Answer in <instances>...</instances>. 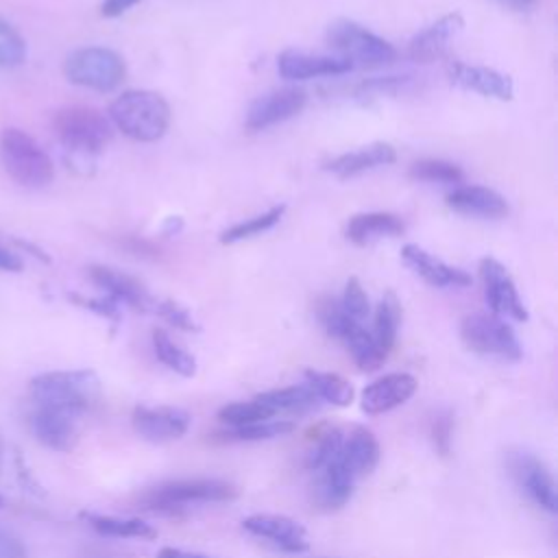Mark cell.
Here are the masks:
<instances>
[{"label":"cell","mask_w":558,"mask_h":558,"mask_svg":"<svg viewBox=\"0 0 558 558\" xmlns=\"http://www.w3.org/2000/svg\"><path fill=\"white\" fill-rule=\"evenodd\" d=\"M35 405L83 414L100 399V379L94 371H50L31 379Z\"/></svg>","instance_id":"obj_1"},{"label":"cell","mask_w":558,"mask_h":558,"mask_svg":"<svg viewBox=\"0 0 558 558\" xmlns=\"http://www.w3.org/2000/svg\"><path fill=\"white\" fill-rule=\"evenodd\" d=\"M109 118L126 137L155 142L168 131L170 107L157 92L129 89L109 105Z\"/></svg>","instance_id":"obj_2"},{"label":"cell","mask_w":558,"mask_h":558,"mask_svg":"<svg viewBox=\"0 0 558 558\" xmlns=\"http://www.w3.org/2000/svg\"><path fill=\"white\" fill-rule=\"evenodd\" d=\"M0 161L4 172L24 187H44L54 179L50 155L35 137L15 126L0 133Z\"/></svg>","instance_id":"obj_3"},{"label":"cell","mask_w":558,"mask_h":558,"mask_svg":"<svg viewBox=\"0 0 558 558\" xmlns=\"http://www.w3.org/2000/svg\"><path fill=\"white\" fill-rule=\"evenodd\" d=\"M316 314L325 331L347 347V351L351 353L360 371L371 373L386 362L388 353L375 342L371 331H366L357 320L344 314V310L340 307V301L331 296H323L316 305Z\"/></svg>","instance_id":"obj_4"},{"label":"cell","mask_w":558,"mask_h":558,"mask_svg":"<svg viewBox=\"0 0 558 558\" xmlns=\"http://www.w3.org/2000/svg\"><path fill=\"white\" fill-rule=\"evenodd\" d=\"M52 129L59 142L74 155L92 157L102 153L111 142L113 129L111 122L94 107L72 105L63 107L52 118Z\"/></svg>","instance_id":"obj_5"},{"label":"cell","mask_w":558,"mask_h":558,"mask_svg":"<svg viewBox=\"0 0 558 558\" xmlns=\"http://www.w3.org/2000/svg\"><path fill=\"white\" fill-rule=\"evenodd\" d=\"M238 497V488L225 480L216 477H194L174 480L159 484L142 495V504L155 512H177L185 504H207V501H231Z\"/></svg>","instance_id":"obj_6"},{"label":"cell","mask_w":558,"mask_h":558,"mask_svg":"<svg viewBox=\"0 0 558 558\" xmlns=\"http://www.w3.org/2000/svg\"><path fill=\"white\" fill-rule=\"evenodd\" d=\"M63 74L74 85L96 92H113L124 81L126 65L116 50L102 46H87L74 50L65 59Z\"/></svg>","instance_id":"obj_7"},{"label":"cell","mask_w":558,"mask_h":558,"mask_svg":"<svg viewBox=\"0 0 558 558\" xmlns=\"http://www.w3.org/2000/svg\"><path fill=\"white\" fill-rule=\"evenodd\" d=\"M327 44L351 65H384L395 61L397 50L357 22L336 20L327 28Z\"/></svg>","instance_id":"obj_8"},{"label":"cell","mask_w":558,"mask_h":558,"mask_svg":"<svg viewBox=\"0 0 558 558\" xmlns=\"http://www.w3.org/2000/svg\"><path fill=\"white\" fill-rule=\"evenodd\" d=\"M460 338L471 351L480 355H495L501 360H519L523 355L512 327L495 314L466 316L460 325Z\"/></svg>","instance_id":"obj_9"},{"label":"cell","mask_w":558,"mask_h":558,"mask_svg":"<svg viewBox=\"0 0 558 558\" xmlns=\"http://www.w3.org/2000/svg\"><path fill=\"white\" fill-rule=\"evenodd\" d=\"M508 469L519 488L545 512H558V493L551 471L534 453L517 449L508 453Z\"/></svg>","instance_id":"obj_10"},{"label":"cell","mask_w":558,"mask_h":558,"mask_svg":"<svg viewBox=\"0 0 558 558\" xmlns=\"http://www.w3.org/2000/svg\"><path fill=\"white\" fill-rule=\"evenodd\" d=\"M133 429L150 442L181 438L192 423L190 412L174 405H137L131 414Z\"/></svg>","instance_id":"obj_11"},{"label":"cell","mask_w":558,"mask_h":558,"mask_svg":"<svg viewBox=\"0 0 558 558\" xmlns=\"http://www.w3.org/2000/svg\"><path fill=\"white\" fill-rule=\"evenodd\" d=\"M480 277L484 281V296L495 316H510L514 320H527V310L514 288L508 270L493 257L480 262Z\"/></svg>","instance_id":"obj_12"},{"label":"cell","mask_w":558,"mask_h":558,"mask_svg":"<svg viewBox=\"0 0 558 558\" xmlns=\"http://www.w3.org/2000/svg\"><path fill=\"white\" fill-rule=\"evenodd\" d=\"M242 527L288 554H301L310 547L305 527L286 514H251L242 521Z\"/></svg>","instance_id":"obj_13"},{"label":"cell","mask_w":558,"mask_h":558,"mask_svg":"<svg viewBox=\"0 0 558 558\" xmlns=\"http://www.w3.org/2000/svg\"><path fill=\"white\" fill-rule=\"evenodd\" d=\"M76 414L35 405V410L28 416L31 434L37 442H41L48 449L54 451H72L78 442V425Z\"/></svg>","instance_id":"obj_14"},{"label":"cell","mask_w":558,"mask_h":558,"mask_svg":"<svg viewBox=\"0 0 558 558\" xmlns=\"http://www.w3.org/2000/svg\"><path fill=\"white\" fill-rule=\"evenodd\" d=\"M305 102H307V94L299 87H283V89L268 92L251 105L246 113V129L262 131L277 122L290 120L296 113H301Z\"/></svg>","instance_id":"obj_15"},{"label":"cell","mask_w":558,"mask_h":558,"mask_svg":"<svg viewBox=\"0 0 558 558\" xmlns=\"http://www.w3.org/2000/svg\"><path fill=\"white\" fill-rule=\"evenodd\" d=\"M416 377L410 373H388L362 390V410L384 414L403 405L416 392Z\"/></svg>","instance_id":"obj_16"},{"label":"cell","mask_w":558,"mask_h":558,"mask_svg":"<svg viewBox=\"0 0 558 558\" xmlns=\"http://www.w3.org/2000/svg\"><path fill=\"white\" fill-rule=\"evenodd\" d=\"M87 275L98 288H102L107 292V296H111L118 303H126L140 312H146V310H150V305H155L148 290L135 277H131L126 272L94 264L87 268Z\"/></svg>","instance_id":"obj_17"},{"label":"cell","mask_w":558,"mask_h":558,"mask_svg":"<svg viewBox=\"0 0 558 558\" xmlns=\"http://www.w3.org/2000/svg\"><path fill=\"white\" fill-rule=\"evenodd\" d=\"M353 484H355L353 473L342 464V460L338 456L336 460L325 464L320 471H316L312 499L325 512L338 510L351 499Z\"/></svg>","instance_id":"obj_18"},{"label":"cell","mask_w":558,"mask_h":558,"mask_svg":"<svg viewBox=\"0 0 558 558\" xmlns=\"http://www.w3.org/2000/svg\"><path fill=\"white\" fill-rule=\"evenodd\" d=\"M462 26H464V22H462L460 13L442 15L438 22L423 28L418 35H414L410 39L408 57L416 63H432V61L440 59L445 54V50L449 48V41L462 31Z\"/></svg>","instance_id":"obj_19"},{"label":"cell","mask_w":558,"mask_h":558,"mask_svg":"<svg viewBox=\"0 0 558 558\" xmlns=\"http://www.w3.org/2000/svg\"><path fill=\"white\" fill-rule=\"evenodd\" d=\"M279 74L290 81H305L316 76H333L353 70V65L340 57H325V54H307L301 50H286L279 54L277 61Z\"/></svg>","instance_id":"obj_20"},{"label":"cell","mask_w":558,"mask_h":558,"mask_svg":"<svg viewBox=\"0 0 558 558\" xmlns=\"http://www.w3.org/2000/svg\"><path fill=\"white\" fill-rule=\"evenodd\" d=\"M451 83L477 92L488 98L497 100H512V81L504 74H499L493 68H482V65H466V63H453L449 68Z\"/></svg>","instance_id":"obj_21"},{"label":"cell","mask_w":558,"mask_h":558,"mask_svg":"<svg viewBox=\"0 0 558 558\" xmlns=\"http://www.w3.org/2000/svg\"><path fill=\"white\" fill-rule=\"evenodd\" d=\"M401 257L403 262L416 272L421 275L429 286H436V288H447V286H453V288H462V286H469L471 283V277L460 270V268H453V266H447L445 262H440L438 257L429 255L427 251H423L421 246L416 244H405L401 248Z\"/></svg>","instance_id":"obj_22"},{"label":"cell","mask_w":558,"mask_h":558,"mask_svg":"<svg viewBox=\"0 0 558 558\" xmlns=\"http://www.w3.org/2000/svg\"><path fill=\"white\" fill-rule=\"evenodd\" d=\"M340 460L355 480L373 473L379 462V442L375 434L364 425H353L349 432H344Z\"/></svg>","instance_id":"obj_23"},{"label":"cell","mask_w":558,"mask_h":558,"mask_svg":"<svg viewBox=\"0 0 558 558\" xmlns=\"http://www.w3.org/2000/svg\"><path fill=\"white\" fill-rule=\"evenodd\" d=\"M447 205L460 214L482 216V218H501L508 214L506 198L482 185H462L447 194Z\"/></svg>","instance_id":"obj_24"},{"label":"cell","mask_w":558,"mask_h":558,"mask_svg":"<svg viewBox=\"0 0 558 558\" xmlns=\"http://www.w3.org/2000/svg\"><path fill=\"white\" fill-rule=\"evenodd\" d=\"M405 231V225L399 216L388 211H368L357 214L349 220L344 235L355 244H368L379 238H395Z\"/></svg>","instance_id":"obj_25"},{"label":"cell","mask_w":558,"mask_h":558,"mask_svg":"<svg viewBox=\"0 0 558 558\" xmlns=\"http://www.w3.org/2000/svg\"><path fill=\"white\" fill-rule=\"evenodd\" d=\"M395 159H397L395 148L390 144L377 142V144H371L360 150L344 153V155L331 159L329 163H325V170L333 172L336 177H353V174H360V172L377 168V166H388Z\"/></svg>","instance_id":"obj_26"},{"label":"cell","mask_w":558,"mask_h":558,"mask_svg":"<svg viewBox=\"0 0 558 558\" xmlns=\"http://www.w3.org/2000/svg\"><path fill=\"white\" fill-rule=\"evenodd\" d=\"M81 517L102 536H116V538H155L157 530L142 521V519H124V517H111V514H94V512H81Z\"/></svg>","instance_id":"obj_27"},{"label":"cell","mask_w":558,"mask_h":558,"mask_svg":"<svg viewBox=\"0 0 558 558\" xmlns=\"http://www.w3.org/2000/svg\"><path fill=\"white\" fill-rule=\"evenodd\" d=\"M264 408H268L272 414L277 412H307L316 405V395L307 388V384L299 386H286V388H275L266 390L255 397Z\"/></svg>","instance_id":"obj_28"},{"label":"cell","mask_w":558,"mask_h":558,"mask_svg":"<svg viewBox=\"0 0 558 558\" xmlns=\"http://www.w3.org/2000/svg\"><path fill=\"white\" fill-rule=\"evenodd\" d=\"M305 384L307 388L316 395V399H323L327 403H333V405H349L355 397V390L353 386L338 373H327V371H314V368H307L305 373Z\"/></svg>","instance_id":"obj_29"},{"label":"cell","mask_w":558,"mask_h":558,"mask_svg":"<svg viewBox=\"0 0 558 558\" xmlns=\"http://www.w3.org/2000/svg\"><path fill=\"white\" fill-rule=\"evenodd\" d=\"M399 323H401V303L395 296V292H386L375 310V318H373V338L375 342L390 353V349L397 342V331H399Z\"/></svg>","instance_id":"obj_30"},{"label":"cell","mask_w":558,"mask_h":558,"mask_svg":"<svg viewBox=\"0 0 558 558\" xmlns=\"http://www.w3.org/2000/svg\"><path fill=\"white\" fill-rule=\"evenodd\" d=\"M153 349L157 360L170 371L183 377H192L196 373V360L185 349H181L163 329L153 331Z\"/></svg>","instance_id":"obj_31"},{"label":"cell","mask_w":558,"mask_h":558,"mask_svg":"<svg viewBox=\"0 0 558 558\" xmlns=\"http://www.w3.org/2000/svg\"><path fill=\"white\" fill-rule=\"evenodd\" d=\"M286 207L279 205V207H270L268 211H264L262 216H255L246 222H238L233 227H229L222 235H220V242L222 244H233V242H240V240H246V238H253V235H259L262 231H268L270 227H275L279 222V218L283 216Z\"/></svg>","instance_id":"obj_32"},{"label":"cell","mask_w":558,"mask_h":558,"mask_svg":"<svg viewBox=\"0 0 558 558\" xmlns=\"http://www.w3.org/2000/svg\"><path fill=\"white\" fill-rule=\"evenodd\" d=\"M292 429H294L292 421L268 418V421H259V423H251V425H242V427H231L222 436H225V440H268V438L286 436Z\"/></svg>","instance_id":"obj_33"},{"label":"cell","mask_w":558,"mask_h":558,"mask_svg":"<svg viewBox=\"0 0 558 558\" xmlns=\"http://www.w3.org/2000/svg\"><path fill=\"white\" fill-rule=\"evenodd\" d=\"M275 414L264 408L257 399L251 401H235V403H227L225 408L218 410V418L231 427H242V425H251V423H259V421H268Z\"/></svg>","instance_id":"obj_34"},{"label":"cell","mask_w":558,"mask_h":558,"mask_svg":"<svg viewBox=\"0 0 558 558\" xmlns=\"http://www.w3.org/2000/svg\"><path fill=\"white\" fill-rule=\"evenodd\" d=\"M410 177L429 183H460L464 179V172L451 161L421 159L410 166Z\"/></svg>","instance_id":"obj_35"},{"label":"cell","mask_w":558,"mask_h":558,"mask_svg":"<svg viewBox=\"0 0 558 558\" xmlns=\"http://www.w3.org/2000/svg\"><path fill=\"white\" fill-rule=\"evenodd\" d=\"M342 440H344V432L338 427H329L323 434H318L314 449L305 458V466L314 473L320 471L325 464H329L331 460H336L340 456Z\"/></svg>","instance_id":"obj_36"},{"label":"cell","mask_w":558,"mask_h":558,"mask_svg":"<svg viewBox=\"0 0 558 558\" xmlns=\"http://www.w3.org/2000/svg\"><path fill=\"white\" fill-rule=\"evenodd\" d=\"M26 61V41L24 37L0 17V68H17Z\"/></svg>","instance_id":"obj_37"},{"label":"cell","mask_w":558,"mask_h":558,"mask_svg":"<svg viewBox=\"0 0 558 558\" xmlns=\"http://www.w3.org/2000/svg\"><path fill=\"white\" fill-rule=\"evenodd\" d=\"M340 307L344 310V314H349L353 320L362 323L368 316V296L360 283L357 277H351L344 286V294L340 301Z\"/></svg>","instance_id":"obj_38"},{"label":"cell","mask_w":558,"mask_h":558,"mask_svg":"<svg viewBox=\"0 0 558 558\" xmlns=\"http://www.w3.org/2000/svg\"><path fill=\"white\" fill-rule=\"evenodd\" d=\"M453 436V414L449 410H438L429 421V438L440 456H449Z\"/></svg>","instance_id":"obj_39"},{"label":"cell","mask_w":558,"mask_h":558,"mask_svg":"<svg viewBox=\"0 0 558 558\" xmlns=\"http://www.w3.org/2000/svg\"><path fill=\"white\" fill-rule=\"evenodd\" d=\"M155 310L159 312V316H163L177 329H183V331H196L198 329L192 314L174 301H159V303H155Z\"/></svg>","instance_id":"obj_40"},{"label":"cell","mask_w":558,"mask_h":558,"mask_svg":"<svg viewBox=\"0 0 558 558\" xmlns=\"http://www.w3.org/2000/svg\"><path fill=\"white\" fill-rule=\"evenodd\" d=\"M70 299L74 303H78L81 307H87L100 316H107L111 320H118L120 318V310H118V301H113L111 296H105V299H85V296H78V294H70Z\"/></svg>","instance_id":"obj_41"},{"label":"cell","mask_w":558,"mask_h":558,"mask_svg":"<svg viewBox=\"0 0 558 558\" xmlns=\"http://www.w3.org/2000/svg\"><path fill=\"white\" fill-rule=\"evenodd\" d=\"M0 558H26L24 543L9 530L0 527Z\"/></svg>","instance_id":"obj_42"},{"label":"cell","mask_w":558,"mask_h":558,"mask_svg":"<svg viewBox=\"0 0 558 558\" xmlns=\"http://www.w3.org/2000/svg\"><path fill=\"white\" fill-rule=\"evenodd\" d=\"M120 246L126 248L129 253L137 255V257H150V259L159 257V248H157L155 244H150L148 240H140V238H135V235L122 238V240H120Z\"/></svg>","instance_id":"obj_43"},{"label":"cell","mask_w":558,"mask_h":558,"mask_svg":"<svg viewBox=\"0 0 558 558\" xmlns=\"http://www.w3.org/2000/svg\"><path fill=\"white\" fill-rule=\"evenodd\" d=\"M24 268V262L17 253L0 246V270L2 272H20Z\"/></svg>","instance_id":"obj_44"},{"label":"cell","mask_w":558,"mask_h":558,"mask_svg":"<svg viewBox=\"0 0 558 558\" xmlns=\"http://www.w3.org/2000/svg\"><path fill=\"white\" fill-rule=\"evenodd\" d=\"M137 2L140 0H105L102 7H100V13L105 17H118V15H122L124 11H129Z\"/></svg>","instance_id":"obj_45"},{"label":"cell","mask_w":558,"mask_h":558,"mask_svg":"<svg viewBox=\"0 0 558 558\" xmlns=\"http://www.w3.org/2000/svg\"><path fill=\"white\" fill-rule=\"evenodd\" d=\"M157 558H211L207 554L201 551H187V549H179V547H161Z\"/></svg>","instance_id":"obj_46"},{"label":"cell","mask_w":558,"mask_h":558,"mask_svg":"<svg viewBox=\"0 0 558 558\" xmlns=\"http://www.w3.org/2000/svg\"><path fill=\"white\" fill-rule=\"evenodd\" d=\"M15 244L20 246V248H24V251H28L33 257H37V259H41V262H50V257L41 251V248H37L35 244H31V242H24V240H15Z\"/></svg>","instance_id":"obj_47"},{"label":"cell","mask_w":558,"mask_h":558,"mask_svg":"<svg viewBox=\"0 0 558 558\" xmlns=\"http://www.w3.org/2000/svg\"><path fill=\"white\" fill-rule=\"evenodd\" d=\"M499 2H504V4H508L512 9H527V7H532L530 0H499Z\"/></svg>","instance_id":"obj_48"},{"label":"cell","mask_w":558,"mask_h":558,"mask_svg":"<svg viewBox=\"0 0 558 558\" xmlns=\"http://www.w3.org/2000/svg\"><path fill=\"white\" fill-rule=\"evenodd\" d=\"M179 227H181V220H179V218H177V220H172V218H170V220L166 222V231H172V229L177 231Z\"/></svg>","instance_id":"obj_49"},{"label":"cell","mask_w":558,"mask_h":558,"mask_svg":"<svg viewBox=\"0 0 558 558\" xmlns=\"http://www.w3.org/2000/svg\"><path fill=\"white\" fill-rule=\"evenodd\" d=\"M0 464H2V440H0Z\"/></svg>","instance_id":"obj_50"},{"label":"cell","mask_w":558,"mask_h":558,"mask_svg":"<svg viewBox=\"0 0 558 558\" xmlns=\"http://www.w3.org/2000/svg\"><path fill=\"white\" fill-rule=\"evenodd\" d=\"M0 506H2V497H0Z\"/></svg>","instance_id":"obj_51"},{"label":"cell","mask_w":558,"mask_h":558,"mask_svg":"<svg viewBox=\"0 0 558 558\" xmlns=\"http://www.w3.org/2000/svg\"><path fill=\"white\" fill-rule=\"evenodd\" d=\"M530 2H532V4H534V0H530Z\"/></svg>","instance_id":"obj_52"}]
</instances>
